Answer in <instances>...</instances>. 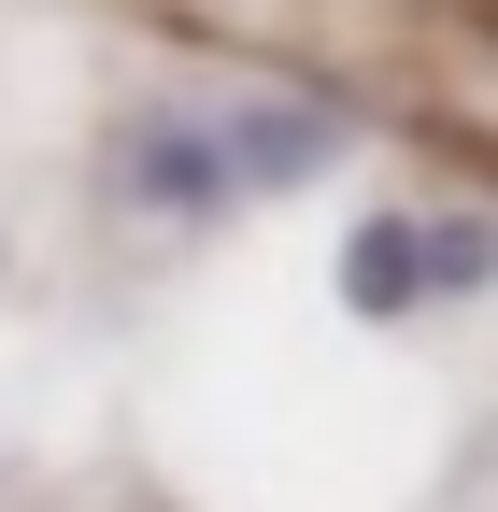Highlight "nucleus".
Returning a JSON list of instances; mask_svg holds the SVG:
<instances>
[{
  "label": "nucleus",
  "mask_w": 498,
  "mask_h": 512,
  "mask_svg": "<svg viewBox=\"0 0 498 512\" xmlns=\"http://www.w3.org/2000/svg\"><path fill=\"white\" fill-rule=\"evenodd\" d=\"M498 271V228H413V214H370L342 242V299L356 313H413V299H456Z\"/></svg>",
  "instance_id": "nucleus-1"
}]
</instances>
